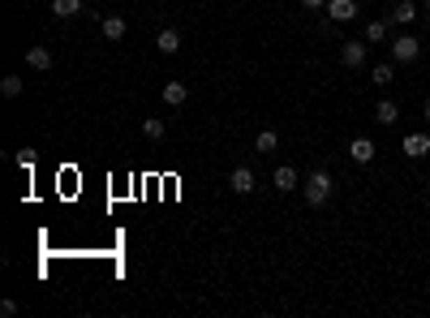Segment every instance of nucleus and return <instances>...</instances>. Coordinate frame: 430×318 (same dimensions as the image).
Here are the masks:
<instances>
[{"label":"nucleus","mask_w":430,"mask_h":318,"mask_svg":"<svg viewBox=\"0 0 430 318\" xmlns=\"http://www.w3.org/2000/svg\"><path fill=\"white\" fill-rule=\"evenodd\" d=\"M422 120H426V125H430V95H426V100H422Z\"/></svg>","instance_id":"nucleus-23"},{"label":"nucleus","mask_w":430,"mask_h":318,"mask_svg":"<svg viewBox=\"0 0 430 318\" xmlns=\"http://www.w3.org/2000/svg\"><path fill=\"white\" fill-rule=\"evenodd\" d=\"M99 31H104V39H108V43H121V39H125V31H130V22H125L121 13H108Z\"/></svg>","instance_id":"nucleus-11"},{"label":"nucleus","mask_w":430,"mask_h":318,"mask_svg":"<svg viewBox=\"0 0 430 318\" xmlns=\"http://www.w3.org/2000/svg\"><path fill=\"white\" fill-rule=\"evenodd\" d=\"M387 17H392V26H413V22L422 17V9L413 5V0H400V5H396Z\"/></svg>","instance_id":"nucleus-7"},{"label":"nucleus","mask_w":430,"mask_h":318,"mask_svg":"<svg viewBox=\"0 0 430 318\" xmlns=\"http://www.w3.org/2000/svg\"><path fill=\"white\" fill-rule=\"evenodd\" d=\"M26 65H31L35 73H47V69L56 65V56L47 52V47H26Z\"/></svg>","instance_id":"nucleus-13"},{"label":"nucleus","mask_w":430,"mask_h":318,"mask_svg":"<svg viewBox=\"0 0 430 318\" xmlns=\"http://www.w3.org/2000/svg\"><path fill=\"white\" fill-rule=\"evenodd\" d=\"M422 9H426V13H430V0H426V5H422Z\"/></svg>","instance_id":"nucleus-24"},{"label":"nucleus","mask_w":430,"mask_h":318,"mask_svg":"<svg viewBox=\"0 0 430 318\" xmlns=\"http://www.w3.org/2000/svg\"><path fill=\"white\" fill-rule=\"evenodd\" d=\"M275 146H280V134H275V129H263V134L254 138V151H259V155H271Z\"/></svg>","instance_id":"nucleus-17"},{"label":"nucleus","mask_w":430,"mask_h":318,"mask_svg":"<svg viewBox=\"0 0 430 318\" xmlns=\"http://www.w3.org/2000/svg\"><path fill=\"white\" fill-rule=\"evenodd\" d=\"M142 134H146L151 142H160V138L168 134V125H164V120H160V116H146V120H142Z\"/></svg>","instance_id":"nucleus-19"},{"label":"nucleus","mask_w":430,"mask_h":318,"mask_svg":"<svg viewBox=\"0 0 430 318\" xmlns=\"http://www.w3.org/2000/svg\"><path fill=\"white\" fill-rule=\"evenodd\" d=\"M13 164H17V168H26V173H31V168H35V151H17V155H13Z\"/></svg>","instance_id":"nucleus-21"},{"label":"nucleus","mask_w":430,"mask_h":318,"mask_svg":"<svg viewBox=\"0 0 430 318\" xmlns=\"http://www.w3.org/2000/svg\"><path fill=\"white\" fill-rule=\"evenodd\" d=\"M370 82H374V86H392V82H396V65H374V69H370Z\"/></svg>","instance_id":"nucleus-18"},{"label":"nucleus","mask_w":430,"mask_h":318,"mask_svg":"<svg viewBox=\"0 0 430 318\" xmlns=\"http://www.w3.org/2000/svg\"><path fill=\"white\" fill-rule=\"evenodd\" d=\"M404 155H409V159H426L430 155V134H404Z\"/></svg>","instance_id":"nucleus-10"},{"label":"nucleus","mask_w":430,"mask_h":318,"mask_svg":"<svg viewBox=\"0 0 430 318\" xmlns=\"http://www.w3.org/2000/svg\"><path fill=\"white\" fill-rule=\"evenodd\" d=\"M374 151H378V146H374L370 138H353V142H348V159H353V164H362V168L374 159Z\"/></svg>","instance_id":"nucleus-8"},{"label":"nucleus","mask_w":430,"mask_h":318,"mask_svg":"<svg viewBox=\"0 0 430 318\" xmlns=\"http://www.w3.org/2000/svg\"><path fill=\"white\" fill-rule=\"evenodd\" d=\"M374 120H378L383 129H392L396 120H400V108H396L392 100H378V104H374Z\"/></svg>","instance_id":"nucleus-14"},{"label":"nucleus","mask_w":430,"mask_h":318,"mask_svg":"<svg viewBox=\"0 0 430 318\" xmlns=\"http://www.w3.org/2000/svg\"><path fill=\"white\" fill-rule=\"evenodd\" d=\"M185 100H190L185 82H164V104H168V108H181Z\"/></svg>","instance_id":"nucleus-15"},{"label":"nucleus","mask_w":430,"mask_h":318,"mask_svg":"<svg viewBox=\"0 0 430 318\" xmlns=\"http://www.w3.org/2000/svg\"><path fill=\"white\" fill-rule=\"evenodd\" d=\"M52 13H56L61 22H69V17L82 13V0H52Z\"/></svg>","instance_id":"nucleus-16"},{"label":"nucleus","mask_w":430,"mask_h":318,"mask_svg":"<svg viewBox=\"0 0 430 318\" xmlns=\"http://www.w3.org/2000/svg\"><path fill=\"white\" fill-rule=\"evenodd\" d=\"M332 193H336V181H332L327 168H314V173L301 181V198H306L310 207H327V202H332Z\"/></svg>","instance_id":"nucleus-1"},{"label":"nucleus","mask_w":430,"mask_h":318,"mask_svg":"<svg viewBox=\"0 0 430 318\" xmlns=\"http://www.w3.org/2000/svg\"><path fill=\"white\" fill-rule=\"evenodd\" d=\"M301 9H310V13H318V9H327V0H301Z\"/></svg>","instance_id":"nucleus-22"},{"label":"nucleus","mask_w":430,"mask_h":318,"mask_svg":"<svg viewBox=\"0 0 430 318\" xmlns=\"http://www.w3.org/2000/svg\"><path fill=\"white\" fill-rule=\"evenodd\" d=\"M323 13L344 26V22H353V17H358V0H327V9H323Z\"/></svg>","instance_id":"nucleus-5"},{"label":"nucleus","mask_w":430,"mask_h":318,"mask_svg":"<svg viewBox=\"0 0 430 318\" xmlns=\"http://www.w3.org/2000/svg\"><path fill=\"white\" fill-rule=\"evenodd\" d=\"M366 47H370L366 39H344V43H340V65H344V69H362L366 56H370Z\"/></svg>","instance_id":"nucleus-3"},{"label":"nucleus","mask_w":430,"mask_h":318,"mask_svg":"<svg viewBox=\"0 0 430 318\" xmlns=\"http://www.w3.org/2000/svg\"><path fill=\"white\" fill-rule=\"evenodd\" d=\"M387 52H392V65H413L422 56V39L409 35V31H400L392 43H387Z\"/></svg>","instance_id":"nucleus-2"},{"label":"nucleus","mask_w":430,"mask_h":318,"mask_svg":"<svg viewBox=\"0 0 430 318\" xmlns=\"http://www.w3.org/2000/svg\"><path fill=\"white\" fill-rule=\"evenodd\" d=\"M271 185L280 189V193H293V189H301V177H297V168H293V164H280V168H275V173H271Z\"/></svg>","instance_id":"nucleus-4"},{"label":"nucleus","mask_w":430,"mask_h":318,"mask_svg":"<svg viewBox=\"0 0 430 318\" xmlns=\"http://www.w3.org/2000/svg\"><path fill=\"white\" fill-rule=\"evenodd\" d=\"M387 35H392V17H374V22H366V31H362L366 43H387Z\"/></svg>","instance_id":"nucleus-9"},{"label":"nucleus","mask_w":430,"mask_h":318,"mask_svg":"<svg viewBox=\"0 0 430 318\" xmlns=\"http://www.w3.org/2000/svg\"><path fill=\"white\" fill-rule=\"evenodd\" d=\"M229 185H233V193H254V185H259V181H254V173H249L245 164H237L233 173H229Z\"/></svg>","instance_id":"nucleus-6"},{"label":"nucleus","mask_w":430,"mask_h":318,"mask_svg":"<svg viewBox=\"0 0 430 318\" xmlns=\"http://www.w3.org/2000/svg\"><path fill=\"white\" fill-rule=\"evenodd\" d=\"M0 95H5V100H17V95H22V78H17V73H5V78H0Z\"/></svg>","instance_id":"nucleus-20"},{"label":"nucleus","mask_w":430,"mask_h":318,"mask_svg":"<svg viewBox=\"0 0 430 318\" xmlns=\"http://www.w3.org/2000/svg\"><path fill=\"white\" fill-rule=\"evenodd\" d=\"M155 47H160L164 56H172V52H181V31H176V26H164V31L155 35Z\"/></svg>","instance_id":"nucleus-12"}]
</instances>
